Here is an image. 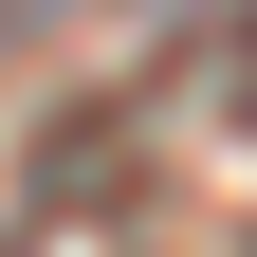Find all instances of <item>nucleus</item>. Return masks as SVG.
<instances>
[]
</instances>
